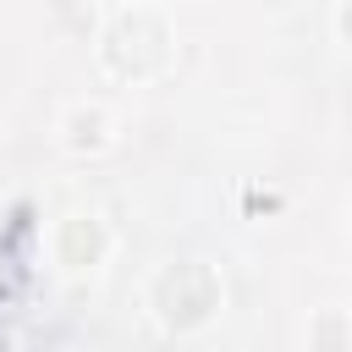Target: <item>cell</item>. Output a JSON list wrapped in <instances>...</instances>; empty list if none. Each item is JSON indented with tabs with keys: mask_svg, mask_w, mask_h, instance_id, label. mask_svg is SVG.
Wrapping results in <instances>:
<instances>
[{
	"mask_svg": "<svg viewBox=\"0 0 352 352\" xmlns=\"http://www.w3.org/2000/svg\"><path fill=\"white\" fill-rule=\"evenodd\" d=\"M154 308H160V319H165L170 330L204 324V319L220 308V280H214V270L198 264V258L170 264V270L154 280Z\"/></svg>",
	"mask_w": 352,
	"mask_h": 352,
	"instance_id": "cell-1",
	"label": "cell"
},
{
	"mask_svg": "<svg viewBox=\"0 0 352 352\" xmlns=\"http://www.w3.org/2000/svg\"><path fill=\"white\" fill-rule=\"evenodd\" d=\"M104 60L121 72V77H143L165 60V22L154 11H126L110 38H104Z\"/></svg>",
	"mask_w": 352,
	"mask_h": 352,
	"instance_id": "cell-2",
	"label": "cell"
},
{
	"mask_svg": "<svg viewBox=\"0 0 352 352\" xmlns=\"http://www.w3.org/2000/svg\"><path fill=\"white\" fill-rule=\"evenodd\" d=\"M99 253H104V231H99V220H88V214L66 220V231H60V258L77 264V270H88V264H99Z\"/></svg>",
	"mask_w": 352,
	"mask_h": 352,
	"instance_id": "cell-3",
	"label": "cell"
},
{
	"mask_svg": "<svg viewBox=\"0 0 352 352\" xmlns=\"http://www.w3.org/2000/svg\"><path fill=\"white\" fill-rule=\"evenodd\" d=\"M66 143H72V148H104V116H99V110H77Z\"/></svg>",
	"mask_w": 352,
	"mask_h": 352,
	"instance_id": "cell-4",
	"label": "cell"
},
{
	"mask_svg": "<svg viewBox=\"0 0 352 352\" xmlns=\"http://www.w3.org/2000/svg\"><path fill=\"white\" fill-rule=\"evenodd\" d=\"M319 341H324V352H341V314L319 319Z\"/></svg>",
	"mask_w": 352,
	"mask_h": 352,
	"instance_id": "cell-5",
	"label": "cell"
}]
</instances>
